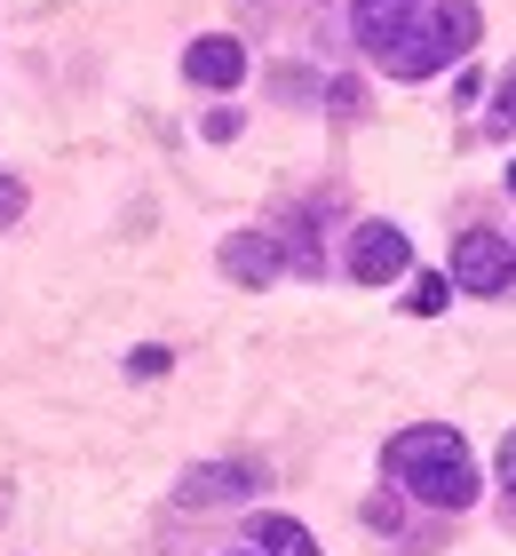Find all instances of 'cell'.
Masks as SVG:
<instances>
[{
    "label": "cell",
    "instance_id": "obj_13",
    "mask_svg": "<svg viewBox=\"0 0 516 556\" xmlns=\"http://www.w3.org/2000/svg\"><path fill=\"white\" fill-rule=\"evenodd\" d=\"M493 119H501V128H516V72L501 80V104H493Z\"/></svg>",
    "mask_w": 516,
    "mask_h": 556
},
{
    "label": "cell",
    "instance_id": "obj_7",
    "mask_svg": "<svg viewBox=\"0 0 516 556\" xmlns=\"http://www.w3.org/2000/svg\"><path fill=\"white\" fill-rule=\"evenodd\" d=\"M254 493V469L247 462H206L184 477V509H223V501H247Z\"/></svg>",
    "mask_w": 516,
    "mask_h": 556
},
{
    "label": "cell",
    "instance_id": "obj_9",
    "mask_svg": "<svg viewBox=\"0 0 516 556\" xmlns=\"http://www.w3.org/2000/svg\"><path fill=\"white\" fill-rule=\"evenodd\" d=\"M254 548L263 556H318L310 525H294V517H254Z\"/></svg>",
    "mask_w": 516,
    "mask_h": 556
},
{
    "label": "cell",
    "instance_id": "obj_2",
    "mask_svg": "<svg viewBox=\"0 0 516 556\" xmlns=\"http://www.w3.org/2000/svg\"><path fill=\"white\" fill-rule=\"evenodd\" d=\"M469 48H477V0H421L413 24L381 48V72L429 80V72H445L453 56H469Z\"/></svg>",
    "mask_w": 516,
    "mask_h": 556
},
{
    "label": "cell",
    "instance_id": "obj_5",
    "mask_svg": "<svg viewBox=\"0 0 516 556\" xmlns=\"http://www.w3.org/2000/svg\"><path fill=\"white\" fill-rule=\"evenodd\" d=\"M223 270L239 278V287H270V278L287 270V255H278L270 231H230V239H223Z\"/></svg>",
    "mask_w": 516,
    "mask_h": 556
},
{
    "label": "cell",
    "instance_id": "obj_14",
    "mask_svg": "<svg viewBox=\"0 0 516 556\" xmlns=\"http://www.w3.org/2000/svg\"><path fill=\"white\" fill-rule=\"evenodd\" d=\"M501 485H516V429H508V445H501Z\"/></svg>",
    "mask_w": 516,
    "mask_h": 556
},
{
    "label": "cell",
    "instance_id": "obj_6",
    "mask_svg": "<svg viewBox=\"0 0 516 556\" xmlns=\"http://www.w3.org/2000/svg\"><path fill=\"white\" fill-rule=\"evenodd\" d=\"M184 72H191L199 88H239V80H247V48L223 40V33H206V40L184 48Z\"/></svg>",
    "mask_w": 516,
    "mask_h": 556
},
{
    "label": "cell",
    "instance_id": "obj_10",
    "mask_svg": "<svg viewBox=\"0 0 516 556\" xmlns=\"http://www.w3.org/2000/svg\"><path fill=\"white\" fill-rule=\"evenodd\" d=\"M453 302V278H437V270H413V294H405V311L413 318H437Z\"/></svg>",
    "mask_w": 516,
    "mask_h": 556
},
{
    "label": "cell",
    "instance_id": "obj_11",
    "mask_svg": "<svg viewBox=\"0 0 516 556\" xmlns=\"http://www.w3.org/2000/svg\"><path fill=\"white\" fill-rule=\"evenodd\" d=\"M127 374H136V382H151V374H167V350H160V342L127 350Z\"/></svg>",
    "mask_w": 516,
    "mask_h": 556
},
{
    "label": "cell",
    "instance_id": "obj_3",
    "mask_svg": "<svg viewBox=\"0 0 516 556\" xmlns=\"http://www.w3.org/2000/svg\"><path fill=\"white\" fill-rule=\"evenodd\" d=\"M413 270V239L398 231V223H357L350 231V278L357 287H390V278Z\"/></svg>",
    "mask_w": 516,
    "mask_h": 556
},
{
    "label": "cell",
    "instance_id": "obj_4",
    "mask_svg": "<svg viewBox=\"0 0 516 556\" xmlns=\"http://www.w3.org/2000/svg\"><path fill=\"white\" fill-rule=\"evenodd\" d=\"M508 278H516V247L501 231H461V247H453V287L508 294Z\"/></svg>",
    "mask_w": 516,
    "mask_h": 556
},
{
    "label": "cell",
    "instance_id": "obj_12",
    "mask_svg": "<svg viewBox=\"0 0 516 556\" xmlns=\"http://www.w3.org/2000/svg\"><path fill=\"white\" fill-rule=\"evenodd\" d=\"M16 215H24V184H16V175H0V231H9Z\"/></svg>",
    "mask_w": 516,
    "mask_h": 556
},
{
    "label": "cell",
    "instance_id": "obj_15",
    "mask_svg": "<svg viewBox=\"0 0 516 556\" xmlns=\"http://www.w3.org/2000/svg\"><path fill=\"white\" fill-rule=\"evenodd\" d=\"M508 191H516V160H508Z\"/></svg>",
    "mask_w": 516,
    "mask_h": 556
},
{
    "label": "cell",
    "instance_id": "obj_8",
    "mask_svg": "<svg viewBox=\"0 0 516 556\" xmlns=\"http://www.w3.org/2000/svg\"><path fill=\"white\" fill-rule=\"evenodd\" d=\"M413 9H421V0H357L350 24H357V40H366L374 56H381V48H390V40L405 33V24H413Z\"/></svg>",
    "mask_w": 516,
    "mask_h": 556
},
{
    "label": "cell",
    "instance_id": "obj_1",
    "mask_svg": "<svg viewBox=\"0 0 516 556\" xmlns=\"http://www.w3.org/2000/svg\"><path fill=\"white\" fill-rule=\"evenodd\" d=\"M381 469H390L398 493L429 501V509H469L477 501V462H469V445H461V429H445V421L398 429V438L381 445Z\"/></svg>",
    "mask_w": 516,
    "mask_h": 556
}]
</instances>
